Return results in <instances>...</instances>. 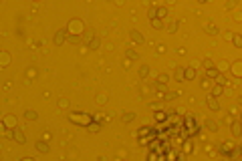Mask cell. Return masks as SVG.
Masks as SVG:
<instances>
[{
    "mask_svg": "<svg viewBox=\"0 0 242 161\" xmlns=\"http://www.w3.org/2000/svg\"><path fill=\"white\" fill-rule=\"evenodd\" d=\"M6 135H8V137H12V139H16L18 143H24V141H26L24 133H22L18 127H12V131H6Z\"/></svg>",
    "mask_w": 242,
    "mask_h": 161,
    "instance_id": "obj_1",
    "label": "cell"
},
{
    "mask_svg": "<svg viewBox=\"0 0 242 161\" xmlns=\"http://www.w3.org/2000/svg\"><path fill=\"white\" fill-rule=\"evenodd\" d=\"M232 149H234V143H230V141H224V143H220V153H222V155L232 157Z\"/></svg>",
    "mask_w": 242,
    "mask_h": 161,
    "instance_id": "obj_2",
    "label": "cell"
},
{
    "mask_svg": "<svg viewBox=\"0 0 242 161\" xmlns=\"http://www.w3.org/2000/svg\"><path fill=\"white\" fill-rule=\"evenodd\" d=\"M65 40H67V30H65V28L57 30V34H54V44H57V47H60Z\"/></svg>",
    "mask_w": 242,
    "mask_h": 161,
    "instance_id": "obj_3",
    "label": "cell"
},
{
    "mask_svg": "<svg viewBox=\"0 0 242 161\" xmlns=\"http://www.w3.org/2000/svg\"><path fill=\"white\" fill-rule=\"evenodd\" d=\"M206 103H208V107L212 109V111H220V105H218V101H216V97L212 93L208 95V99H206Z\"/></svg>",
    "mask_w": 242,
    "mask_h": 161,
    "instance_id": "obj_4",
    "label": "cell"
},
{
    "mask_svg": "<svg viewBox=\"0 0 242 161\" xmlns=\"http://www.w3.org/2000/svg\"><path fill=\"white\" fill-rule=\"evenodd\" d=\"M232 135L242 137V121H232Z\"/></svg>",
    "mask_w": 242,
    "mask_h": 161,
    "instance_id": "obj_5",
    "label": "cell"
},
{
    "mask_svg": "<svg viewBox=\"0 0 242 161\" xmlns=\"http://www.w3.org/2000/svg\"><path fill=\"white\" fill-rule=\"evenodd\" d=\"M206 77H208V79H218V77H220V71L214 68V67H208L206 68Z\"/></svg>",
    "mask_w": 242,
    "mask_h": 161,
    "instance_id": "obj_6",
    "label": "cell"
},
{
    "mask_svg": "<svg viewBox=\"0 0 242 161\" xmlns=\"http://www.w3.org/2000/svg\"><path fill=\"white\" fill-rule=\"evenodd\" d=\"M204 127L208 129V131H218V125H216V121H212V119H206V123H204Z\"/></svg>",
    "mask_w": 242,
    "mask_h": 161,
    "instance_id": "obj_7",
    "label": "cell"
},
{
    "mask_svg": "<svg viewBox=\"0 0 242 161\" xmlns=\"http://www.w3.org/2000/svg\"><path fill=\"white\" fill-rule=\"evenodd\" d=\"M174 77H175V80H186V68H175Z\"/></svg>",
    "mask_w": 242,
    "mask_h": 161,
    "instance_id": "obj_8",
    "label": "cell"
},
{
    "mask_svg": "<svg viewBox=\"0 0 242 161\" xmlns=\"http://www.w3.org/2000/svg\"><path fill=\"white\" fill-rule=\"evenodd\" d=\"M36 149H39L40 153H48V145H47V141H39V143H36Z\"/></svg>",
    "mask_w": 242,
    "mask_h": 161,
    "instance_id": "obj_9",
    "label": "cell"
},
{
    "mask_svg": "<svg viewBox=\"0 0 242 161\" xmlns=\"http://www.w3.org/2000/svg\"><path fill=\"white\" fill-rule=\"evenodd\" d=\"M151 26H154L155 30H161V28H163V22H161V18H151Z\"/></svg>",
    "mask_w": 242,
    "mask_h": 161,
    "instance_id": "obj_10",
    "label": "cell"
},
{
    "mask_svg": "<svg viewBox=\"0 0 242 161\" xmlns=\"http://www.w3.org/2000/svg\"><path fill=\"white\" fill-rule=\"evenodd\" d=\"M232 42H234L236 48H242V34H234V36H232Z\"/></svg>",
    "mask_w": 242,
    "mask_h": 161,
    "instance_id": "obj_11",
    "label": "cell"
},
{
    "mask_svg": "<svg viewBox=\"0 0 242 161\" xmlns=\"http://www.w3.org/2000/svg\"><path fill=\"white\" fill-rule=\"evenodd\" d=\"M24 117H26L28 121H36V117H39V115H36V111H33V109H28L26 113H24Z\"/></svg>",
    "mask_w": 242,
    "mask_h": 161,
    "instance_id": "obj_12",
    "label": "cell"
},
{
    "mask_svg": "<svg viewBox=\"0 0 242 161\" xmlns=\"http://www.w3.org/2000/svg\"><path fill=\"white\" fill-rule=\"evenodd\" d=\"M222 93H224V87H222L220 83H218V85H216V87L212 89V95H214V97H220Z\"/></svg>",
    "mask_w": 242,
    "mask_h": 161,
    "instance_id": "obj_13",
    "label": "cell"
},
{
    "mask_svg": "<svg viewBox=\"0 0 242 161\" xmlns=\"http://www.w3.org/2000/svg\"><path fill=\"white\" fill-rule=\"evenodd\" d=\"M166 16H168V8L157 6V18H166Z\"/></svg>",
    "mask_w": 242,
    "mask_h": 161,
    "instance_id": "obj_14",
    "label": "cell"
},
{
    "mask_svg": "<svg viewBox=\"0 0 242 161\" xmlns=\"http://www.w3.org/2000/svg\"><path fill=\"white\" fill-rule=\"evenodd\" d=\"M131 38H133L135 42H143V36H141L137 30H131Z\"/></svg>",
    "mask_w": 242,
    "mask_h": 161,
    "instance_id": "obj_15",
    "label": "cell"
},
{
    "mask_svg": "<svg viewBox=\"0 0 242 161\" xmlns=\"http://www.w3.org/2000/svg\"><path fill=\"white\" fill-rule=\"evenodd\" d=\"M196 77V68H186V80H192Z\"/></svg>",
    "mask_w": 242,
    "mask_h": 161,
    "instance_id": "obj_16",
    "label": "cell"
},
{
    "mask_svg": "<svg viewBox=\"0 0 242 161\" xmlns=\"http://www.w3.org/2000/svg\"><path fill=\"white\" fill-rule=\"evenodd\" d=\"M166 83H168V74H160L157 77V87H163Z\"/></svg>",
    "mask_w": 242,
    "mask_h": 161,
    "instance_id": "obj_17",
    "label": "cell"
},
{
    "mask_svg": "<svg viewBox=\"0 0 242 161\" xmlns=\"http://www.w3.org/2000/svg\"><path fill=\"white\" fill-rule=\"evenodd\" d=\"M234 65H236V67H234V74H236V77H240V74H242V60H238V62H234Z\"/></svg>",
    "mask_w": 242,
    "mask_h": 161,
    "instance_id": "obj_18",
    "label": "cell"
},
{
    "mask_svg": "<svg viewBox=\"0 0 242 161\" xmlns=\"http://www.w3.org/2000/svg\"><path fill=\"white\" fill-rule=\"evenodd\" d=\"M208 32L210 34H218V28H216L214 22H210V24H208Z\"/></svg>",
    "mask_w": 242,
    "mask_h": 161,
    "instance_id": "obj_19",
    "label": "cell"
},
{
    "mask_svg": "<svg viewBox=\"0 0 242 161\" xmlns=\"http://www.w3.org/2000/svg\"><path fill=\"white\" fill-rule=\"evenodd\" d=\"M147 74H149V68H147V67H141V71H139V77H141V79H145Z\"/></svg>",
    "mask_w": 242,
    "mask_h": 161,
    "instance_id": "obj_20",
    "label": "cell"
},
{
    "mask_svg": "<svg viewBox=\"0 0 242 161\" xmlns=\"http://www.w3.org/2000/svg\"><path fill=\"white\" fill-rule=\"evenodd\" d=\"M166 117H168V115L163 113V111H157V113H155V119L157 121H166Z\"/></svg>",
    "mask_w": 242,
    "mask_h": 161,
    "instance_id": "obj_21",
    "label": "cell"
},
{
    "mask_svg": "<svg viewBox=\"0 0 242 161\" xmlns=\"http://www.w3.org/2000/svg\"><path fill=\"white\" fill-rule=\"evenodd\" d=\"M133 119H135V115H133V113L123 115V123H129V121H133Z\"/></svg>",
    "mask_w": 242,
    "mask_h": 161,
    "instance_id": "obj_22",
    "label": "cell"
},
{
    "mask_svg": "<svg viewBox=\"0 0 242 161\" xmlns=\"http://www.w3.org/2000/svg\"><path fill=\"white\" fill-rule=\"evenodd\" d=\"M127 59L135 60V59H137V53H135V50H131V48H127Z\"/></svg>",
    "mask_w": 242,
    "mask_h": 161,
    "instance_id": "obj_23",
    "label": "cell"
},
{
    "mask_svg": "<svg viewBox=\"0 0 242 161\" xmlns=\"http://www.w3.org/2000/svg\"><path fill=\"white\" fill-rule=\"evenodd\" d=\"M147 14H149V18H157V8H149Z\"/></svg>",
    "mask_w": 242,
    "mask_h": 161,
    "instance_id": "obj_24",
    "label": "cell"
},
{
    "mask_svg": "<svg viewBox=\"0 0 242 161\" xmlns=\"http://www.w3.org/2000/svg\"><path fill=\"white\" fill-rule=\"evenodd\" d=\"M99 44H101V42H99V38H93L91 42H89V47H91V48H99Z\"/></svg>",
    "mask_w": 242,
    "mask_h": 161,
    "instance_id": "obj_25",
    "label": "cell"
},
{
    "mask_svg": "<svg viewBox=\"0 0 242 161\" xmlns=\"http://www.w3.org/2000/svg\"><path fill=\"white\" fill-rule=\"evenodd\" d=\"M175 97H178L175 93H166V97H163V99H166V101H174Z\"/></svg>",
    "mask_w": 242,
    "mask_h": 161,
    "instance_id": "obj_26",
    "label": "cell"
},
{
    "mask_svg": "<svg viewBox=\"0 0 242 161\" xmlns=\"http://www.w3.org/2000/svg\"><path fill=\"white\" fill-rule=\"evenodd\" d=\"M59 107L67 109V107H69V101H67V99H60V101H59Z\"/></svg>",
    "mask_w": 242,
    "mask_h": 161,
    "instance_id": "obj_27",
    "label": "cell"
},
{
    "mask_svg": "<svg viewBox=\"0 0 242 161\" xmlns=\"http://www.w3.org/2000/svg\"><path fill=\"white\" fill-rule=\"evenodd\" d=\"M202 89H210V79H208V77L202 80Z\"/></svg>",
    "mask_w": 242,
    "mask_h": 161,
    "instance_id": "obj_28",
    "label": "cell"
},
{
    "mask_svg": "<svg viewBox=\"0 0 242 161\" xmlns=\"http://www.w3.org/2000/svg\"><path fill=\"white\" fill-rule=\"evenodd\" d=\"M236 2H238V0H230L228 4H226V8H228V10H230V8H234V6H236Z\"/></svg>",
    "mask_w": 242,
    "mask_h": 161,
    "instance_id": "obj_29",
    "label": "cell"
},
{
    "mask_svg": "<svg viewBox=\"0 0 242 161\" xmlns=\"http://www.w3.org/2000/svg\"><path fill=\"white\" fill-rule=\"evenodd\" d=\"M224 68H228V62H226V60H222V62H220V71H224Z\"/></svg>",
    "mask_w": 242,
    "mask_h": 161,
    "instance_id": "obj_30",
    "label": "cell"
},
{
    "mask_svg": "<svg viewBox=\"0 0 242 161\" xmlns=\"http://www.w3.org/2000/svg\"><path fill=\"white\" fill-rule=\"evenodd\" d=\"M2 62H4V67H6V65H8V54H6V53L2 54Z\"/></svg>",
    "mask_w": 242,
    "mask_h": 161,
    "instance_id": "obj_31",
    "label": "cell"
},
{
    "mask_svg": "<svg viewBox=\"0 0 242 161\" xmlns=\"http://www.w3.org/2000/svg\"><path fill=\"white\" fill-rule=\"evenodd\" d=\"M26 74H28V77H34V74H36V71H34V68H28Z\"/></svg>",
    "mask_w": 242,
    "mask_h": 161,
    "instance_id": "obj_32",
    "label": "cell"
},
{
    "mask_svg": "<svg viewBox=\"0 0 242 161\" xmlns=\"http://www.w3.org/2000/svg\"><path fill=\"white\" fill-rule=\"evenodd\" d=\"M143 133H149V127H141L139 129V135H143Z\"/></svg>",
    "mask_w": 242,
    "mask_h": 161,
    "instance_id": "obj_33",
    "label": "cell"
},
{
    "mask_svg": "<svg viewBox=\"0 0 242 161\" xmlns=\"http://www.w3.org/2000/svg\"><path fill=\"white\" fill-rule=\"evenodd\" d=\"M204 67H206V68H208V67H212V60H210V59H206V60H204Z\"/></svg>",
    "mask_w": 242,
    "mask_h": 161,
    "instance_id": "obj_34",
    "label": "cell"
},
{
    "mask_svg": "<svg viewBox=\"0 0 242 161\" xmlns=\"http://www.w3.org/2000/svg\"><path fill=\"white\" fill-rule=\"evenodd\" d=\"M232 36H234V34L230 32V30H226V32H224V38H232Z\"/></svg>",
    "mask_w": 242,
    "mask_h": 161,
    "instance_id": "obj_35",
    "label": "cell"
},
{
    "mask_svg": "<svg viewBox=\"0 0 242 161\" xmlns=\"http://www.w3.org/2000/svg\"><path fill=\"white\" fill-rule=\"evenodd\" d=\"M198 2H202V4H204V2H208V0H198Z\"/></svg>",
    "mask_w": 242,
    "mask_h": 161,
    "instance_id": "obj_36",
    "label": "cell"
},
{
    "mask_svg": "<svg viewBox=\"0 0 242 161\" xmlns=\"http://www.w3.org/2000/svg\"><path fill=\"white\" fill-rule=\"evenodd\" d=\"M238 149H240V151H242V143H240V145H238Z\"/></svg>",
    "mask_w": 242,
    "mask_h": 161,
    "instance_id": "obj_37",
    "label": "cell"
},
{
    "mask_svg": "<svg viewBox=\"0 0 242 161\" xmlns=\"http://www.w3.org/2000/svg\"><path fill=\"white\" fill-rule=\"evenodd\" d=\"M240 105H242V97H240Z\"/></svg>",
    "mask_w": 242,
    "mask_h": 161,
    "instance_id": "obj_38",
    "label": "cell"
},
{
    "mask_svg": "<svg viewBox=\"0 0 242 161\" xmlns=\"http://www.w3.org/2000/svg\"><path fill=\"white\" fill-rule=\"evenodd\" d=\"M240 121H242V119H240Z\"/></svg>",
    "mask_w": 242,
    "mask_h": 161,
    "instance_id": "obj_39",
    "label": "cell"
}]
</instances>
